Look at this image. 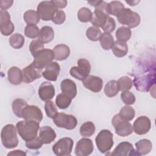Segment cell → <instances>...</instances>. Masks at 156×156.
Returning <instances> with one entry per match:
<instances>
[{"instance_id": "8d00e7d4", "label": "cell", "mask_w": 156, "mask_h": 156, "mask_svg": "<svg viewBox=\"0 0 156 156\" xmlns=\"http://www.w3.org/2000/svg\"><path fill=\"white\" fill-rule=\"evenodd\" d=\"M9 42L12 48L20 49L23 47L24 43V38L22 35L16 33L10 37Z\"/></svg>"}, {"instance_id": "8fae6325", "label": "cell", "mask_w": 156, "mask_h": 156, "mask_svg": "<svg viewBox=\"0 0 156 156\" xmlns=\"http://www.w3.org/2000/svg\"><path fill=\"white\" fill-rule=\"evenodd\" d=\"M133 83L135 88L142 92L148 91L155 83V74L149 73L140 77H135Z\"/></svg>"}, {"instance_id": "4dcf8cb0", "label": "cell", "mask_w": 156, "mask_h": 156, "mask_svg": "<svg viewBox=\"0 0 156 156\" xmlns=\"http://www.w3.org/2000/svg\"><path fill=\"white\" fill-rule=\"evenodd\" d=\"M27 105V102L23 99L18 98L15 99L12 105L13 113L18 118H21L22 111Z\"/></svg>"}, {"instance_id": "603a6c76", "label": "cell", "mask_w": 156, "mask_h": 156, "mask_svg": "<svg viewBox=\"0 0 156 156\" xmlns=\"http://www.w3.org/2000/svg\"><path fill=\"white\" fill-rule=\"evenodd\" d=\"M39 136L43 144H50L55 139L56 133L52 127L46 126L40 128Z\"/></svg>"}, {"instance_id": "e575fe53", "label": "cell", "mask_w": 156, "mask_h": 156, "mask_svg": "<svg viewBox=\"0 0 156 156\" xmlns=\"http://www.w3.org/2000/svg\"><path fill=\"white\" fill-rule=\"evenodd\" d=\"M95 132V126L91 121L83 123L80 128V133L82 136L89 137L92 136Z\"/></svg>"}, {"instance_id": "f35d334b", "label": "cell", "mask_w": 156, "mask_h": 156, "mask_svg": "<svg viewBox=\"0 0 156 156\" xmlns=\"http://www.w3.org/2000/svg\"><path fill=\"white\" fill-rule=\"evenodd\" d=\"M119 91L121 92L129 91L132 87L133 81L128 76L121 77L117 81Z\"/></svg>"}, {"instance_id": "30bf717a", "label": "cell", "mask_w": 156, "mask_h": 156, "mask_svg": "<svg viewBox=\"0 0 156 156\" xmlns=\"http://www.w3.org/2000/svg\"><path fill=\"white\" fill-rule=\"evenodd\" d=\"M74 144L73 140L69 137H64L57 141L52 146L53 152L57 156L70 155Z\"/></svg>"}, {"instance_id": "74e56055", "label": "cell", "mask_w": 156, "mask_h": 156, "mask_svg": "<svg viewBox=\"0 0 156 156\" xmlns=\"http://www.w3.org/2000/svg\"><path fill=\"white\" fill-rule=\"evenodd\" d=\"M135 113L134 109L128 105L124 106L120 110L119 113L120 117L127 121H130L132 120L135 117Z\"/></svg>"}, {"instance_id": "836d02e7", "label": "cell", "mask_w": 156, "mask_h": 156, "mask_svg": "<svg viewBox=\"0 0 156 156\" xmlns=\"http://www.w3.org/2000/svg\"><path fill=\"white\" fill-rule=\"evenodd\" d=\"M124 4L119 1H113L108 3V10L109 15L117 16L124 9Z\"/></svg>"}, {"instance_id": "5bb4252c", "label": "cell", "mask_w": 156, "mask_h": 156, "mask_svg": "<svg viewBox=\"0 0 156 156\" xmlns=\"http://www.w3.org/2000/svg\"><path fill=\"white\" fill-rule=\"evenodd\" d=\"M0 30L4 36L10 35L14 30V25L10 20V16L6 10L0 11Z\"/></svg>"}, {"instance_id": "3957f363", "label": "cell", "mask_w": 156, "mask_h": 156, "mask_svg": "<svg viewBox=\"0 0 156 156\" xmlns=\"http://www.w3.org/2000/svg\"><path fill=\"white\" fill-rule=\"evenodd\" d=\"M95 141L99 151L104 154L109 151L113 145V133L108 130H102L96 136Z\"/></svg>"}, {"instance_id": "83f0119b", "label": "cell", "mask_w": 156, "mask_h": 156, "mask_svg": "<svg viewBox=\"0 0 156 156\" xmlns=\"http://www.w3.org/2000/svg\"><path fill=\"white\" fill-rule=\"evenodd\" d=\"M112 49L113 54L116 57H122L127 54L128 46L126 42L116 40L114 42Z\"/></svg>"}, {"instance_id": "681fc988", "label": "cell", "mask_w": 156, "mask_h": 156, "mask_svg": "<svg viewBox=\"0 0 156 156\" xmlns=\"http://www.w3.org/2000/svg\"><path fill=\"white\" fill-rule=\"evenodd\" d=\"M13 1L12 0H1L0 1V8L1 10H5L9 9L13 4Z\"/></svg>"}, {"instance_id": "f1b7e54d", "label": "cell", "mask_w": 156, "mask_h": 156, "mask_svg": "<svg viewBox=\"0 0 156 156\" xmlns=\"http://www.w3.org/2000/svg\"><path fill=\"white\" fill-rule=\"evenodd\" d=\"M119 87L117 81L115 80H111L108 81L104 87V93L109 98L115 96L119 92Z\"/></svg>"}, {"instance_id": "e0dca14e", "label": "cell", "mask_w": 156, "mask_h": 156, "mask_svg": "<svg viewBox=\"0 0 156 156\" xmlns=\"http://www.w3.org/2000/svg\"><path fill=\"white\" fill-rule=\"evenodd\" d=\"M151 127V122L149 118L146 116H141L136 118L134 121L133 128L137 135H144L147 133Z\"/></svg>"}, {"instance_id": "f546056e", "label": "cell", "mask_w": 156, "mask_h": 156, "mask_svg": "<svg viewBox=\"0 0 156 156\" xmlns=\"http://www.w3.org/2000/svg\"><path fill=\"white\" fill-rule=\"evenodd\" d=\"M23 18L27 25H36L39 23L40 19L37 12L34 10H28L25 12Z\"/></svg>"}, {"instance_id": "f907efd6", "label": "cell", "mask_w": 156, "mask_h": 156, "mask_svg": "<svg viewBox=\"0 0 156 156\" xmlns=\"http://www.w3.org/2000/svg\"><path fill=\"white\" fill-rule=\"evenodd\" d=\"M51 2L57 9H63L67 5V1L66 0H52Z\"/></svg>"}, {"instance_id": "7bdbcfd3", "label": "cell", "mask_w": 156, "mask_h": 156, "mask_svg": "<svg viewBox=\"0 0 156 156\" xmlns=\"http://www.w3.org/2000/svg\"><path fill=\"white\" fill-rule=\"evenodd\" d=\"M44 110L46 113V115L50 118H53L57 113H58L57 109L52 101H46L44 105Z\"/></svg>"}, {"instance_id": "52a82bcc", "label": "cell", "mask_w": 156, "mask_h": 156, "mask_svg": "<svg viewBox=\"0 0 156 156\" xmlns=\"http://www.w3.org/2000/svg\"><path fill=\"white\" fill-rule=\"evenodd\" d=\"M112 124L115 128L116 133L121 136H127L133 132V126L129 121L122 119L119 114L113 116Z\"/></svg>"}, {"instance_id": "ba28073f", "label": "cell", "mask_w": 156, "mask_h": 156, "mask_svg": "<svg viewBox=\"0 0 156 156\" xmlns=\"http://www.w3.org/2000/svg\"><path fill=\"white\" fill-rule=\"evenodd\" d=\"M52 119L54 123L58 127L64 128L67 130L74 129L77 124V120L74 116L64 113H57Z\"/></svg>"}, {"instance_id": "7c38bea8", "label": "cell", "mask_w": 156, "mask_h": 156, "mask_svg": "<svg viewBox=\"0 0 156 156\" xmlns=\"http://www.w3.org/2000/svg\"><path fill=\"white\" fill-rule=\"evenodd\" d=\"M57 10L51 1H44L38 4L37 12L40 19L43 21H49L52 20Z\"/></svg>"}, {"instance_id": "c3c4849f", "label": "cell", "mask_w": 156, "mask_h": 156, "mask_svg": "<svg viewBox=\"0 0 156 156\" xmlns=\"http://www.w3.org/2000/svg\"><path fill=\"white\" fill-rule=\"evenodd\" d=\"M66 20V15L64 11L62 10H57L54 14L52 21L56 24H62Z\"/></svg>"}, {"instance_id": "bcb514c9", "label": "cell", "mask_w": 156, "mask_h": 156, "mask_svg": "<svg viewBox=\"0 0 156 156\" xmlns=\"http://www.w3.org/2000/svg\"><path fill=\"white\" fill-rule=\"evenodd\" d=\"M121 98L122 102L126 105H132L135 102V95L129 91L122 92L121 94Z\"/></svg>"}, {"instance_id": "d6a6232c", "label": "cell", "mask_w": 156, "mask_h": 156, "mask_svg": "<svg viewBox=\"0 0 156 156\" xmlns=\"http://www.w3.org/2000/svg\"><path fill=\"white\" fill-rule=\"evenodd\" d=\"M132 32L130 29L125 26H121L119 27L115 34L117 40L123 42L127 41L130 38Z\"/></svg>"}, {"instance_id": "d4e9b609", "label": "cell", "mask_w": 156, "mask_h": 156, "mask_svg": "<svg viewBox=\"0 0 156 156\" xmlns=\"http://www.w3.org/2000/svg\"><path fill=\"white\" fill-rule=\"evenodd\" d=\"M8 80L13 85H19L23 81V72L16 66L11 67L7 72Z\"/></svg>"}, {"instance_id": "db71d44e", "label": "cell", "mask_w": 156, "mask_h": 156, "mask_svg": "<svg viewBox=\"0 0 156 156\" xmlns=\"http://www.w3.org/2000/svg\"><path fill=\"white\" fill-rule=\"evenodd\" d=\"M126 2L127 3H128L130 5H132V6H133V5H136V4H137V3H138L140 1H126Z\"/></svg>"}, {"instance_id": "1f68e13d", "label": "cell", "mask_w": 156, "mask_h": 156, "mask_svg": "<svg viewBox=\"0 0 156 156\" xmlns=\"http://www.w3.org/2000/svg\"><path fill=\"white\" fill-rule=\"evenodd\" d=\"M99 41L101 47L104 50H109L112 49L115 42L113 36L110 34L106 32L102 34Z\"/></svg>"}, {"instance_id": "2e32d148", "label": "cell", "mask_w": 156, "mask_h": 156, "mask_svg": "<svg viewBox=\"0 0 156 156\" xmlns=\"http://www.w3.org/2000/svg\"><path fill=\"white\" fill-rule=\"evenodd\" d=\"M93 144L91 140L89 138H82L76 144L75 154L77 156H87L93 151Z\"/></svg>"}, {"instance_id": "f5cc1de1", "label": "cell", "mask_w": 156, "mask_h": 156, "mask_svg": "<svg viewBox=\"0 0 156 156\" xmlns=\"http://www.w3.org/2000/svg\"><path fill=\"white\" fill-rule=\"evenodd\" d=\"M101 1H99V0H95V1H87V2L88 4H90L91 5L96 7H97L100 3H101Z\"/></svg>"}, {"instance_id": "60d3db41", "label": "cell", "mask_w": 156, "mask_h": 156, "mask_svg": "<svg viewBox=\"0 0 156 156\" xmlns=\"http://www.w3.org/2000/svg\"><path fill=\"white\" fill-rule=\"evenodd\" d=\"M102 35L101 30L94 26H91L86 30V36L91 41H96L99 40Z\"/></svg>"}, {"instance_id": "6da1fadb", "label": "cell", "mask_w": 156, "mask_h": 156, "mask_svg": "<svg viewBox=\"0 0 156 156\" xmlns=\"http://www.w3.org/2000/svg\"><path fill=\"white\" fill-rule=\"evenodd\" d=\"M39 124L34 121L24 119L18 122L16 127L19 135L23 140L27 141L37 136L40 127Z\"/></svg>"}, {"instance_id": "9c48e42d", "label": "cell", "mask_w": 156, "mask_h": 156, "mask_svg": "<svg viewBox=\"0 0 156 156\" xmlns=\"http://www.w3.org/2000/svg\"><path fill=\"white\" fill-rule=\"evenodd\" d=\"M33 57L34 59L32 63L37 68L43 69L52 62L54 58V54L53 50L44 48L38 51Z\"/></svg>"}, {"instance_id": "277c9868", "label": "cell", "mask_w": 156, "mask_h": 156, "mask_svg": "<svg viewBox=\"0 0 156 156\" xmlns=\"http://www.w3.org/2000/svg\"><path fill=\"white\" fill-rule=\"evenodd\" d=\"M116 17L121 24L127 25L129 28L137 27L141 21L139 14L132 11L129 8H124Z\"/></svg>"}, {"instance_id": "ac0fdd59", "label": "cell", "mask_w": 156, "mask_h": 156, "mask_svg": "<svg viewBox=\"0 0 156 156\" xmlns=\"http://www.w3.org/2000/svg\"><path fill=\"white\" fill-rule=\"evenodd\" d=\"M83 85L94 93L99 92L103 87V80L98 76L90 75L82 80Z\"/></svg>"}, {"instance_id": "ee69618b", "label": "cell", "mask_w": 156, "mask_h": 156, "mask_svg": "<svg viewBox=\"0 0 156 156\" xmlns=\"http://www.w3.org/2000/svg\"><path fill=\"white\" fill-rule=\"evenodd\" d=\"M115 27L116 23L115 20L113 18L108 16L103 26L101 27V28L105 32L110 34L111 32L114 31V30L115 29Z\"/></svg>"}, {"instance_id": "8992f818", "label": "cell", "mask_w": 156, "mask_h": 156, "mask_svg": "<svg viewBox=\"0 0 156 156\" xmlns=\"http://www.w3.org/2000/svg\"><path fill=\"white\" fill-rule=\"evenodd\" d=\"M91 71V65L89 61L85 58H79L77 60V66H73L69 70L71 76L79 80H83Z\"/></svg>"}, {"instance_id": "7402d4cb", "label": "cell", "mask_w": 156, "mask_h": 156, "mask_svg": "<svg viewBox=\"0 0 156 156\" xmlns=\"http://www.w3.org/2000/svg\"><path fill=\"white\" fill-rule=\"evenodd\" d=\"M60 87L62 93L74 99L77 94V87L75 82L69 79H64L60 83Z\"/></svg>"}, {"instance_id": "4fadbf2b", "label": "cell", "mask_w": 156, "mask_h": 156, "mask_svg": "<svg viewBox=\"0 0 156 156\" xmlns=\"http://www.w3.org/2000/svg\"><path fill=\"white\" fill-rule=\"evenodd\" d=\"M23 81L24 83H29L35 80L39 79L42 76V69L37 68L32 63L22 70Z\"/></svg>"}, {"instance_id": "816d5d0a", "label": "cell", "mask_w": 156, "mask_h": 156, "mask_svg": "<svg viewBox=\"0 0 156 156\" xmlns=\"http://www.w3.org/2000/svg\"><path fill=\"white\" fill-rule=\"evenodd\" d=\"M26 152H24L23 151L21 150H15V151H12L11 152H10L9 153H8L7 155H13V156H24L26 155Z\"/></svg>"}, {"instance_id": "9a60e30c", "label": "cell", "mask_w": 156, "mask_h": 156, "mask_svg": "<svg viewBox=\"0 0 156 156\" xmlns=\"http://www.w3.org/2000/svg\"><path fill=\"white\" fill-rule=\"evenodd\" d=\"M21 118L40 123L43 119V113L37 106L27 105L22 111Z\"/></svg>"}, {"instance_id": "4316f807", "label": "cell", "mask_w": 156, "mask_h": 156, "mask_svg": "<svg viewBox=\"0 0 156 156\" xmlns=\"http://www.w3.org/2000/svg\"><path fill=\"white\" fill-rule=\"evenodd\" d=\"M54 37V32L53 29L50 26L42 27L40 30L38 40L41 43H48L51 42Z\"/></svg>"}, {"instance_id": "d6986e66", "label": "cell", "mask_w": 156, "mask_h": 156, "mask_svg": "<svg viewBox=\"0 0 156 156\" xmlns=\"http://www.w3.org/2000/svg\"><path fill=\"white\" fill-rule=\"evenodd\" d=\"M112 155L115 156H127L138 155L136 151L133 149L132 144L127 141L120 143L111 153Z\"/></svg>"}, {"instance_id": "d590c367", "label": "cell", "mask_w": 156, "mask_h": 156, "mask_svg": "<svg viewBox=\"0 0 156 156\" xmlns=\"http://www.w3.org/2000/svg\"><path fill=\"white\" fill-rule=\"evenodd\" d=\"M72 99L63 93L58 94L55 99V104L60 109H66L71 104Z\"/></svg>"}, {"instance_id": "cb8c5ba5", "label": "cell", "mask_w": 156, "mask_h": 156, "mask_svg": "<svg viewBox=\"0 0 156 156\" xmlns=\"http://www.w3.org/2000/svg\"><path fill=\"white\" fill-rule=\"evenodd\" d=\"M54 59L58 61L66 60L70 54L69 48L64 44H59L56 45L54 49Z\"/></svg>"}, {"instance_id": "44dd1931", "label": "cell", "mask_w": 156, "mask_h": 156, "mask_svg": "<svg viewBox=\"0 0 156 156\" xmlns=\"http://www.w3.org/2000/svg\"><path fill=\"white\" fill-rule=\"evenodd\" d=\"M38 95L43 101H47L52 99L55 95L54 85L49 82H43L38 89Z\"/></svg>"}, {"instance_id": "7a4b0ae2", "label": "cell", "mask_w": 156, "mask_h": 156, "mask_svg": "<svg viewBox=\"0 0 156 156\" xmlns=\"http://www.w3.org/2000/svg\"><path fill=\"white\" fill-rule=\"evenodd\" d=\"M17 129L14 125L8 124L3 127L1 132V142L7 149H12L18 144V138L16 134Z\"/></svg>"}, {"instance_id": "f6af8a7d", "label": "cell", "mask_w": 156, "mask_h": 156, "mask_svg": "<svg viewBox=\"0 0 156 156\" xmlns=\"http://www.w3.org/2000/svg\"><path fill=\"white\" fill-rule=\"evenodd\" d=\"M43 144V143L42 140L40 136H37L34 138L26 142V147L30 149H38L42 146Z\"/></svg>"}, {"instance_id": "ab89813d", "label": "cell", "mask_w": 156, "mask_h": 156, "mask_svg": "<svg viewBox=\"0 0 156 156\" xmlns=\"http://www.w3.org/2000/svg\"><path fill=\"white\" fill-rule=\"evenodd\" d=\"M93 13L87 7L80 8L77 12L78 20L82 23H87L91 21L92 19Z\"/></svg>"}, {"instance_id": "484cf974", "label": "cell", "mask_w": 156, "mask_h": 156, "mask_svg": "<svg viewBox=\"0 0 156 156\" xmlns=\"http://www.w3.org/2000/svg\"><path fill=\"white\" fill-rule=\"evenodd\" d=\"M136 152L138 155H144L149 154L152 148L151 141L147 139H142L135 143Z\"/></svg>"}, {"instance_id": "b9f144b4", "label": "cell", "mask_w": 156, "mask_h": 156, "mask_svg": "<svg viewBox=\"0 0 156 156\" xmlns=\"http://www.w3.org/2000/svg\"><path fill=\"white\" fill-rule=\"evenodd\" d=\"M40 30L36 25H27L24 29V35L30 38H35L38 37Z\"/></svg>"}, {"instance_id": "ffe728a7", "label": "cell", "mask_w": 156, "mask_h": 156, "mask_svg": "<svg viewBox=\"0 0 156 156\" xmlns=\"http://www.w3.org/2000/svg\"><path fill=\"white\" fill-rule=\"evenodd\" d=\"M60 66L56 62H52L44 68L42 72L43 77L49 81H56L59 74Z\"/></svg>"}, {"instance_id": "5b68a950", "label": "cell", "mask_w": 156, "mask_h": 156, "mask_svg": "<svg viewBox=\"0 0 156 156\" xmlns=\"http://www.w3.org/2000/svg\"><path fill=\"white\" fill-rule=\"evenodd\" d=\"M108 16V3L101 1V3L95 7L91 23L96 27H101Z\"/></svg>"}, {"instance_id": "7dc6e473", "label": "cell", "mask_w": 156, "mask_h": 156, "mask_svg": "<svg viewBox=\"0 0 156 156\" xmlns=\"http://www.w3.org/2000/svg\"><path fill=\"white\" fill-rule=\"evenodd\" d=\"M43 49H44V44L38 40H34L32 41L29 46V50L32 56Z\"/></svg>"}]
</instances>
